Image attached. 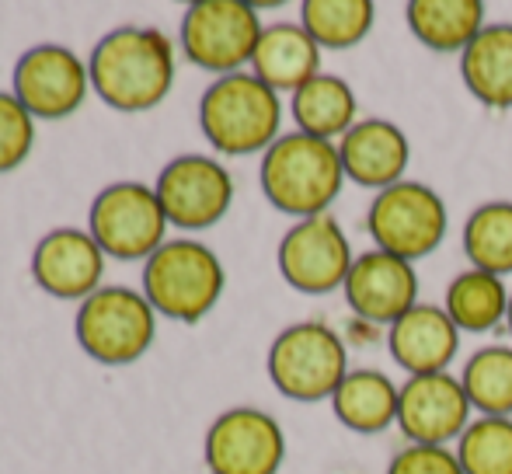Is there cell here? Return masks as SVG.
Segmentation results:
<instances>
[{
	"mask_svg": "<svg viewBox=\"0 0 512 474\" xmlns=\"http://www.w3.org/2000/svg\"><path fill=\"white\" fill-rule=\"evenodd\" d=\"M283 102L255 74H227L209 84L199 102V126L206 140L227 157H248L279 140Z\"/></svg>",
	"mask_w": 512,
	"mask_h": 474,
	"instance_id": "cell-3",
	"label": "cell"
},
{
	"mask_svg": "<svg viewBox=\"0 0 512 474\" xmlns=\"http://www.w3.org/2000/svg\"><path fill=\"white\" fill-rule=\"evenodd\" d=\"M464 474H512V419L478 415L457 440Z\"/></svg>",
	"mask_w": 512,
	"mask_h": 474,
	"instance_id": "cell-28",
	"label": "cell"
},
{
	"mask_svg": "<svg viewBox=\"0 0 512 474\" xmlns=\"http://www.w3.org/2000/svg\"><path fill=\"white\" fill-rule=\"evenodd\" d=\"M251 67L262 84L272 91H300L307 81L321 74V46L307 35L304 25L279 21L269 25L258 39V49L251 56Z\"/></svg>",
	"mask_w": 512,
	"mask_h": 474,
	"instance_id": "cell-19",
	"label": "cell"
},
{
	"mask_svg": "<svg viewBox=\"0 0 512 474\" xmlns=\"http://www.w3.org/2000/svg\"><path fill=\"white\" fill-rule=\"evenodd\" d=\"M164 227H168L164 206L147 185H108L91 206V234L98 248L115 258L154 255L164 241Z\"/></svg>",
	"mask_w": 512,
	"mask_h": 474,
	"instance_id": "cell-10",
	"label": "cell"
},
{
	"mask_svg": "<svg viewBox=\"0 0 512 474\" xmlns=\"http://www.w3.org/2000/svg\"><path fill=\"white\" fill-rule=\"evenodd\" d=\"M506 328H509V335H512V297H509V314H506Z\"/></svg>",
	"mask_w": 512,
	"mask_h": 474,
	"instance_id": "cell-31",
	"label": "cell"
},
{
	"mask_svg": "<svg viewBox=\"0 0 512 474\" xmlns=\"http://www.w3.org/2000/svg\"><path fill=\"white\" fill-rule=\"evenodd\" d=\"M286 461L283 426L258 408H230L206 433V464L213 474H279Z\"/></svg>",
	"mask_w": 512,
	"mask_h": 474,
	"instance_id": "cell-12",
	"label": "cell"
},
{
	"mask_svg": "<svg viewBox=\"0 0 512 474\" xmlns=\"http://www.w3.org/2000/svg\"><path fill=\"white\" fill-rule=\"evenodd\" d=\"M77 342L98 363H133L154 342V307L122 286H105L77 314Z\"/></svg>",
	"mask_w": 512,
	"mask_h": 474,
	"instance_id": "cell-8",
	"label": "cell"
},
{
	"mask_svg": "<svg viewBox=\"0 0 512 474\" xmlns=\"http://www.w3.org/2000/svg\"><path fill=\"white\" fill-rule=\"evenodd\" d=\"M262 32L258 11L244 0H199L182 21V46L196 67L227 77L251 63Z\"/></svg>",
	"mask_w": 512,
	"mask_h": 474,
	"instance_id": "cell-7",
	"label": "cell"
},
{
	"mask_svg": "<svg viewBox=\"0 0 512 474\" xmlns=\"http://www.w3.org/2000/svg\"><path fill=\"white\" fill-rule=\"evenodd\" d=\"M471 401L464 394L460 377L425 373L408 377L398 398V429L411 447H450L471 426Z\"/></svg>",
	"mask_w": 512,
	"mask_h": 474,
	"instance_id": "cell-11",
	"label": "cell"
},
{
	"mask_svg": "<svg viewBox=\"0 0 512 474\" xmlns=\"http://www.w3.org/2000/svg\"><path fill=\"white\" fill-rule=\"evenodd\" d=\"M88 70L70 49L63 46H35L14 67V98L32 116L63 119L84 102L88 91Z\"/></svg>",
	"mask_w": 512,
	"mask_h": 474,
	"instance_id": "cell-15",
	"label": "cell"
},
{
	"mask_svg": "<svg viewBox=\"0 0 512 474\" xmlns=\"http://www.w3.org/2000/svg\"><path fill=\"white\" fill-rule=\"evenodd\" d=\"M269 377L283 398L331 401V394L349 377V349L324 321H300L272 342Z\"/></svg>",
	"mask_w": 512,
	"mask_h": 474,
	"instance_id": "cell-5",
	"label": "cell"
},
{
	"mask_svg": "<svg viewBox=\"0 0 512 474\" xmlns=\"http://www.w3.org/2000/svg\"><path fill=\"white\" fill-rule=\"evenodd\" d=\"M290 112L293 122H297V133L331 143H338L359 122L356 91L349 88V81H342L335 74H317L300 91H293Z\"/></svg>",
	"mask_w": 512,
	"mask_h": 474,
	"instance_id": "cell-23",
	"label": "cell"
},
{
	"mask_svg": "<svg viewBox=\"0 0 512 474\" xmlns=\"http://www.w3.org/2000/svg\"><path fill=\"white\" fill-rule=\"evenodd\" d=\"M345 304L363 325L391 328L418 304V272L415 262L391 255V251H363L349 269L342 286Z\"/></svg>",
	"mask_w": 512,
	"mask_h": 474,
	"instance_id": "cell-13",
	"label": "cell"
},
{
	"mask_svg": "<svg viewBox=\"0 0 512 474\" xmlns=\"http://www.w3.org/2000/svg\"><path fill=\"white\" fill-rule=\"evenodd\" d=\"M377 7L370 0H304L300 25L321 49H352L373 32Z\"/></svg>",
	"mask_w": 512,
	"mask_h": 474,
	"instance_id": "cell-26",
	"label": "cell"
},
{
	"mask_svg": "<svg viewBox=\"0 0 512 474\" xmlns=\"http://www.w3.org/2000/svg\"><path fill=\"white\" fill-rule=\"evenodd\" d=\"M464 255L471 269L492 272V276H512V203L495 199L467 217L464 224Z\"/></svg>",
	"mask_w": 512,
	"mask_h": 474,
	"instance_id": "cell-25",
	"label": "cell"
},
{
	"mask_svg": "<svg viewBox=\"0 0 512 474\" xmlns=\"http://www.w3.org/2000/svg\"><path fill=\"white\" fill-rule=\"evenodd\" d=\"M157 199L164 206V217L185 231L213 227L234 199V182L227 168L213 157H175L157 178Z\"/></svg>",
	"mask_w": 512,
	"mask_h": 474,
	"instance_id": "cell-14",
	"label": "cell"
},
{
	"mask_svg": "<svg viewBox=\"0 0 512 474\" xmlns=\"http://www.w3.org/2000/svg\"><path fill=\"white\" fill-rule=\"evenodd\" d=\"M352 262H356L352 244L331 213L297 220L279 241V272L293 290L310 297L342 290Z\"/></svg>",
	"mask_w": 512,
	"mask_h": 474,
	"instance_id": "cell-9",
	"label": "cell"
},
{
	"mask_svg": "<svg viewBox=\"0 0 512 474\" xmlns=\"http://www.w3.org/2000/svg\"><path fill=\"white\" fill-rule=\"evenodd\" d=\"M366 231L380 251H391L405 262H418L446 241L450 213L432 185L405 178L373 196L370 210H366Z\"/></svg>",
	"mask_w": 512,
	"mask_h": 474,
	"instance_id": "cell-6",
	"label": "cell"
},
{
	"mask_svg": "<svg viewBox=\"0 0 512 474\" xmlns=\"http://www.w3.org/2000/svg\"><path fill=\"white\" fill-rule=\"evenodd\" d=\"M509 297H512V290L502 276H492V272H481V269H464L446 286L443 307L460 332L481 335V332H492V328L506 325Z\"/></svg>",
	"mask_w": 512,
	"mask_h": 474,
	"instance_id": "cell-24",
	"label": "cell"
},
{
	"mask_svg": "<svg viewBox=\"0 0 512 474\" xmlns=\"http://www.w3.org/2000/svg\"><path fill=\"white\" fill-rule=\"evenodd\" d=\"M460 384L478 415L512 419V346H485L467 359Z\"/></svg>",
	"mask_w": 512,
	"mask_h": 474,
	"instance_id": "cell-27",
	"label": "cell"
},
{
	"mask_svg": "<svg viewBox=\"0 0 512 474\" xmlns=\"http://www.w3.org/2000/svg\"><path fill=\"white\" fill-rule=\"evenodd\" d=\"M143 290L164 318L196 325L216 307L223 293V265L206 244L168 241L147 258Z\"/></svg>",
	"mask_w": 512,
	"mask_h": 474,
	"instance_id": "cell-4",
	"label": "cell"
},
{
	"mask_svg": "<svg viewBox=\"0 0 512 474\" xmlns=\"http://www.w3.org/2000/svg\"><path fill=\"white\" fill-rule=\"evenodd\" d=\"M105 258L95 237L81 231H53L42 237V244L35 248L32 272L35 283L60 300H77L98 293V279H102Z\"/></svg>",
	"mask_w": 512,
	"mask_h": 474,
	"instance_id": "cell-18",
	"label": "cell"
},
{
	"mask_svg": "<svg viewBox=\"0 0 512 474\" xmlns=\"http://www.w3.org/2000/svg\"><path fill=\"white\" fill-rule=\"evenodd\" d=\"M408 28L432 53H464L488 25L481 0H411L405 7Z\"/></svg>",
	"mask_w": 512,
	"mask_h": 474,
	"instance_id": "cell-22",
	"label": "cell"
},
{
	"mask_svg": "<svg viewBox=\"0 0 512 474\" xmlns=\"http://www.w3.org/2000/svg\"><path fill=\"white\" fill-rule=\"evenodd\" d=\"M345 182L359 189L384 192L405 182L411 164V143L405 129L391 119H359L349 133L338 140Z\"/></svg>",
	"mask_w": 512,
	"mask_h": 474,
	"instance_id": "cell-16",
	"label": "cell"
},
{
	"mask_svg": "<svg viewBox=\"0 0 512 474\" xmlns=\"http://www.w3.org/2000/svg\"><path fill=\"white\" fill-rule=\"evenodd\" d=\"M460 77L485 109H512V21L485 25L460 53Z\"/></svg>",
	"mask_w": 512,
	"mask_h": 474,
	"instance_id": "cell-20",
	"label": "cell"
},
{
	"mask_svg": "<svg viewBox=\"0 0 512 474\" xmlns=\"http://www.w3.org/2000/svg\"><path fill=\"white\" fill-rule=\"evenodd\" d=\"M387 474H464L457 450L450 447H408L391 461Z\"/></svg>",
	"mask_w": 512,
	"mask_h": 474,
	"instance_id": "cell-30",
	"label": "cell"
},
{
	"mask_svg": "<svg viewBox=\"0 0 512 474\" xmlns=\"http://www.w3.org/2000/svg\"><path fill=\"white\" fill-rule=\"evenodd\" d=\"M398 398L401 384H394L384 370H349L342 387L331 394V412L352 433L377 436L398 426Z\"/></svg>",
	"mask_w": 512,
	"mask_h": 474,
	"instance_id": "cell-21",
	"label": "cell"
},
{
	"mask_svg": "<svg viewBox=\"0 0 512 474\" xmlns=\"http://www.w3.org/2000/svg\"><path fill=\"white\" fill-rule=\"evenodd\" d=\"M345 185L338 143L283 133L262 157V192L279 213L310 220L328 213Z\"/></svg>",
	"mask_w": 512,
	"mask_h": 474,
	"instance_id": "cell-2",
	"label": "cell"
},
{
	"mask_svg": "<svg viewBox=\"0 0 512 474\" xmlns=\"http://www.w3.org/2000/svg\"><path fill=\"white\" fill-rule=\"evenodd\" d=\"M88 74L112 109H154L175 81L171 42L154 28H119L98 42Z\"/></svg>",
	"mask_w": 512,
	"mask_h": 474,
	"instance_id": "cell-1",
	"label": "cell"
},
{
	"mask_svg": "<svg viewBox=\"0 0 512 474\" xmlns=\"http://www.w3.org/2000/svg\"><path fill=\"white\" fill-rule=\"evenodd\" d=\"M387 349L408 377L446 373L460 353V328L453 325L446 307L418 300L405 318L387 328Z\"/></svg>",
	"mask_w": 512,
	"mask_h": 474,
	"instance_id": "cell-17",
	"label": "cell"
},
{
	"mask_svg": "<svg viewBox=\"0 0 512 474\" xmlns=\"http://www.w3.org/2000/svg\"><path fill=\"white\" fill-rule=\"evenodd\" d=\"M32 112L11 95H0V171L18 168L32 150Z\"/></svg>",
	"mask_w": 512,
	"mask_h": 474,
	"instance_id": "cell-29",
	"label": "cell"
}]
</instances>
